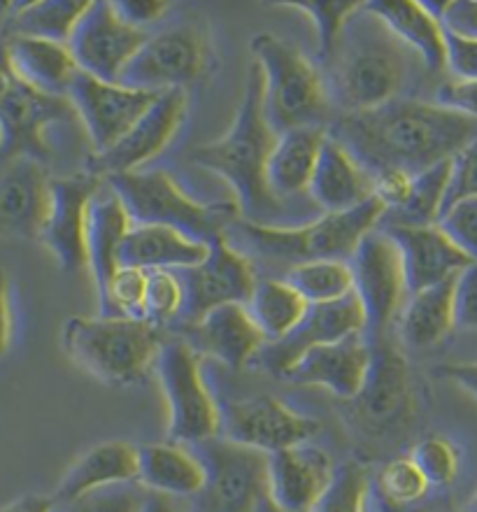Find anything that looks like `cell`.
<instances>
[{"mask_svg":"<svg viewBox=\"0 0 477 512\" xmlns=\"http://www.w3.org/2000/svg\"><path fill=\"white\" fill-rule=\"evenodd\" d=\"M477 133V122L438 103L396 98L382 108L343 115L329 135L373 177L424 173L450 161Z\"/></svg>","mask_w":477,"mask_h":512,"instance_id":"cell-1","label":"cell"},{"mask_svg":"<svg viewBox=\"0 0 477 512\" xmlns=\"http://www.w3.org/2000/svg\"><path fill=\"white\" fill-rule=\"evenodd\" d=\"M275 138L277 133L263 112L261 73L254 63H249L245 94L231 128L222 138L198 145L189 154L191 163H196L198 168L210 170L226 180L236 194L233 203L238 205L242 222L275 226L287 210V203L273 196L266 177Z\"/></svg>","mask_w":477,"mask_h":512,"instance_id":"cell-2","label":"cell"},{"mask_svg":"<svg viewBox=\"0 0 477 512\" xmlns=\"http://www.w3.org/2000/svg\"><path fill=\"white\" fill-rule=\"evenodd\" d=\"M410 52L377 21L361 10L347 21L343 33L326 56L331 61L326 94L345 115L382 108L408 84Z\"/></svg>","mask_w":477,"mask_h":512,"instance_id":"cell-3","label":"cell"},{"mask_svg":"<svg viewBox=\"0 0 477 512\" xmlns=\"http://www.w3.org/2000/svg\"><path fill=\"white\" fill-rule=\"evenodd\" d=\"M382 215V203L373 196L359 208L319 215L301 226H261L238 219L226 236H236L261 259L287 263L289 268L310 261H350L361 240L380 226Z\"/></svg>","mask_w":477,"mask_h":512,"instance_id":"cell-4","label":"cell"},{"mask_svg":"<svg viewBox=\"0 0 477 512\" xmlns=\"http://www.w3.org/2000/svg\"><path fill=\"white\" fill-rule=\"evenodd\" d=\"M63 352L84 373L112 387H131L152 371L161 331L142 319L70 317L61 331Z\"/></svg>","mask_w":477,"mask_h":512,"instance_id":"cell-5","label":"cell"},{"mask_svg":"<svg viewBox=\"0 0 477 512\" xmlns=\"http://www.w3.org/2000/svg\"><path fill=\"white\" fill-rule=\"evenodd\" d=\"M115 189L133 226H163L196 243L210 245L224 238L240 219L233 201H194L166 170H138L105 180Z\"/></svg>","mask_w":477,"mask_h":512,"instance_id":"cell-6","label":"cell"},{"mask_svg":"<svg viewBox=\"0 0 477 512\" xmlns=\"http://www.w3.org/2000/svg\"><path fill=\"white\" fill-rule=\"evenodd\" d=\"M252 63L261 73L263 112L275 133L322 124L329 108L326 82L319 68L294 42L259 33L249 42Z\"/></svg>","mask_w":477,"mask_h":512,"instance_id":"cell-7","label":"cell"},{"mask_svg":"<svg viewBox=\"0 0 477 512\" xmlns=\"http://www.w3.org/2000/svg\"><path fill=\"white\" fill-rule=\"evenodd\" d=\"M154 366L166 398L168 443L194 447L219 436L222 412L205 384L201 354L187 340H168Z\"/></svg>","mask_w":477,"mask_h":512,"instance_id":"cell-8","label":"cell"},{"mask_svg":"<svg viewBox=\"0 0 477 512\" xmlns=\"http://www.w3.org/2000/svg\"><path fill=\"white\" fill-rule=\"evenodd\" d=\"M212 63L215 56L208 26L201 19H189L149 35L124 68L119 84L152 94L170 89L189 91L191 84L208 77Z\"/></svg>","mask_w":477,"mask_h":512,"instance_id":"cell-9","label":"cell"},{"mask_svg":"<svg viewBox=\"0 0 477 512\" xmlns=\"http://www.w3.org/2000/svg\"><path fill=\"white\" fill-rule=\"evenodd\" d=\"M205 468L191 512H256L268 496V454L215 436L194 445Z\"/></svg>","mask_w":477,"mask_h":512,"instance_id":"cell-10","label":"cell"},{"mask_svg":"<svg viewBox=\"0 0 477 512\" xmlns=\"http://www.w3.org/2000/svg\"><path fill=\"white\" fill-rule=\"evenodd\" d=\"M370 361L359 394L352 398L354 424L370 436H389L415 415V380L408 361L387 338L368 343Z\"/></svg>","mask_w":477,"mask_h":512,"instance_id":"cell-11","label":"cell"},{"mask_svg":"<svg viewBox=\"0 0 477 512\" xmlns=\"http://www.w3.org/2000/svg\"><path fill=\"white\" fill-rule=\"evenodd\" d=\"M75 117L66 96H47L35 91L12 75L0 42V131H3V156L17 159L28 156L45 163L52 154L47 131Z\"/></svg>","mask_w":477,"mask_h":512,"instance_id":"cell-12","label":"cell"},{"mask_svg":"<svg viewBox=\"0 0 477 512\" xmlns=\"http://www.w3.org/2000/svg\"><path fill=\"white\" fill-rule=\"evenodd\" d=\"M350 263L354 296L363 310V340L387 338V329L401 312L408 291L396 245L387 233L375 229L361 240Z\"/></svg>","mask_w":477,"mask_h":512,"instance_id":"cell-13","label":"cell"},{"mask_svg":"<svg viewBox=\"0 0 477 512\" xmlns=\"http://www.w3.org/2000/svg\"><path fill=\"white\" fill-rule=\"evenodd\" d=\"M177 277L184 289V305L175 324L182 329H189L219 305H245L256 287L252 259L226 236L208 245V256L198 266L177 270Z\"/></svg>","mask_w":477,"mask_h":512,"instance_id":"cell-14","label":"cell"},{"mask_svg":"<svg viewBox=\"0 0 477 512\" xmlns=\"http://www.w3.org/2000/svg\"><path fill=\"white\" fill-rule=\"evenodd\" d=\"M219 412V436L263 454L312 443L322 429L319 419L303 415L270 394L219 405Z\"/></svg>","mask_w":477,"mask_h":512,"instance_id":"cell-15","label":"cell"},{"mask_svg":"<svg viewBox=\"0 0 477 512\" xmlns=\"http://www.w3.org/2000/svg\"><path fill=\"white\" fill-rule=\"evenodd\" d=\"M189 115V91L170 89L156 96L149 110L135 122L124 138H119L110 149L91 154L87 170L91 175L108 180L115 175L138 173L154 161L170 142L175 140L184 119Z\"/></svg>","mask_w":477,"mask_h":512,"instance_id":"cell-16","label":"cell"},{"mask_svg":"<svg viewBox=\"0 0 477 512\" xmlns=\"http://www.w3.org/2000/svg\"><path fill=\"white\" fill-rule=\"evenodd\" d=\"M147 38V31L119 17L115 5L96 0L84 10L66 45L82 73L103 82H119Z\"/></svg>","mask_w":477,"mask_h":512,"instance_id":"cell-17","label":"cell"},{"mask_svg":"<svg viewBox=\"0 0 477 512\" xmlns=\"http://www.w3.org/2000/svg\"><path fill=\"white\" fill-rule=\"evenodd\" d=\"M152 91L124 87L119 82H103L87 73H77L66 98L75 117L84 124L94 154L110 149L156 101Z\"/></svg>","mask_w":477,"mask_h":512,"instance_id":"cell-18","label":"cell"},{"mask_svg":"<svg viewBox=\"0 0 477 512\" xmlns=\"http://www.w3.org/2000/svg\"><path fill=\"white\" fill-rule=\"evenodd\" d=\"M101 177L82 173L52 177L49 184V212L45 229L38 243H42L66 273H82L87 270V212L91 198L103 187Z\"/></svg>","mask_w":477,"mask_h":512,"instance_id":"cell-19","label":"cell"},{"mask_svg":"<svg viewBox=\"0 0 477 512\" xmlns=\"http://www.w3.org/2000/svg\"><path fill=\"white\" fill-rule=\"evenodd\" d=\"M352 336H363V310L354 291L340 301L310 305L305 317L287 336L263 345L254 364H259L261 371L282 378L312 347L338 343Z\"/></svg>","mask_w":477,"mask_h":512,"instance_id":"cell-20","label":"cell"},{"mask_svg":"<svg viewBox=\"0 0 477 512\" xmlns=\"http://www.w3.org/2000/svg\"><path fill=\"white\" fill-rule=\"evenodd\" d=\"M52 175L45 163L17 156L0 173V238L40 240L49 212Z\"/></svg>","mask_w":477,"mask_h":512,"instance_id":"cell-21","label":"cell"},{"mask_svg":"<svg viewBox=\"0 0 477 512\" xmlns=\"http://www.w3.org/2000/svg\"><path fill=\"white\" fill-rule=\"evenodd\" d=\"M333 475V459L312 443L268 454V499L289 512H312Z\"/></svg>","mask_w":477,"mask_h":512,"instance_id":"cell-22","label":"cell"},{"mask_svg":"<svg viewBox=\"0 0 477 512\" xmlns=\"http://www.w3.org/2000/svg\"><path fill=\"white\" fill-rule=\"evenodd\" d=\"M380 231L396 245L408 296L454 280L471 263L438 226H391Z\"/></svg>","mask_w":477,"mask_h":512,"instance_id":"cell-23","label":"cell"},{"mask_svg":"<svg viewBox=\"0 0 477 512\" xmlns=\"http://www.w3.org/2000/svg\"><path fill=\"white\" fill-rule=\"evenodd\" d=\"M370 361V347L363 336L312 347L282 375V380L301 387H322L340 401L359 394Z\"/></svg>","mask_w":477,"mask_h":512,"instance_id":"cell-24","label":"cell"},{"mask_svg":"<svg viewBox=\"0 0 477 512\" xmlns=\"http://www.w3.org/2000/svg\"><path fill=\"white\" fill-rule=\"evenodd\" d=\"M184 333L187 343L201 357H212L236 371L254 364L256 354L266 345V338L256 329L254 319L242 303L219 305L184 329Z\"/></svg>","mask_w":477,"mask_h":512,"instance_id":"cell-25","label":"cell"},{"mask_svg":"<svg viewBox=\"0 0 477 512\" xmlns=\"http://www.w3.org/2000/svg\"><path fill=\"white\" fill-rule=\"evenodd\" d=\"M308 196L310 203L324 215L354 210L368 198H373V177L354 161V156L338 140L329 135L322 154H319L315 175L310 180Z\"/></svg>","mask_w":477,"mask_h":512,"instance_id":"cell-26","label":"cell"},{"mask_svg":"<svg viewBox=\"0 0 477 512\" xmlns=\"http://www.w3.org/2000/svg\"><path fill=\"white\" fill-rule=\"evenodd\" d=\"M131 217L119 201L115 189L108 182L91 198L87 212V233H84V247H87V268L94 280L96 296L101 301L112 275L117 273V254L124 243L126 233L131 231Z\"/></svg>","mask_w":477,"mask_h":512,"instance_id":"cell-27","label":"cell"},{"mask_svg":"<svg viewBox=\"0 0 477 512\" xmlns=\"http://www.w3.org/2000/svg\"><path fill=\"white\" fill-rule=\"evenodd\" d=\"M3 56L14 77L47 96H66L80 73L68 45L26 35H7Z\"/></svg>","mask_w":477,"mask_h":512,"instance_id":"cell-28","label":"cell"},{"mask_svg":"<svg viewBox=\"0 0 477 512\" xmlns=\"http://www.w3.org/2000/svg\"><path fill=\"white\" fill-rule=\"evenodd\" d=\"M363 12L373 14L384 28L408 49L417 54L431 73L445 70V28L429 7L417 0H370Z\"/></svg>","mask_w":477,"mask_h":512,"instance_id":"cell-29","label":"cell"},{"mask_svg":"<svg viewBox=\"0 0 477 512\" xmlns=\"http://www.w3.org/2000/svg\"><path fill=\"white\" fill-rule=\"evenodd\" d=\"M326 138H329V128L324 124L298 126L291 131L277 133L266 170L273 196L287 203L289 198L308 194Z\"/></svg>","mask_w":477,"mask_h":512,"instance_id":"cell-30","label":"cell"},{"mask_svg":"<svg viewBox=\"0 0 477 512\" xmlns=\"http://www.w3.org/2000/svg\"><path fill=\"white\" fill-rule=\"evenodd\" d=\"M135 478H138V445L126 440H108L89 447L68 466L52 499L73 501L98 489L128 485Z\"/></svg>","mask_w":477,"mask_h":512,"instance_id":"cell-31","label":"cell"},{"mask_svg":"<svg viewBox=\"0 0 477 512\" xmlns=\"http://www.w3.org/2000/svg\"><path fill=\"white\" fill-rule=\"evenodd\" d=\"M149 494L170 499H194L203 489L205 468L187 445L152 443L138 447V478Z\"/></svg>","mask_w":477,"mask_h":512,"instance_id":"cell-32","label":"cell"},{"mask_svg":"<svg viewBox=\"0 0 477 512\" xmlns=\"http://www.w3.org/2000/svg\"><path fill=\"white\" fill-rule=\"evenodd\" d=\"M208 256V245L163 226H131L119 247V268L138 270H187Z\"/></svg>","mask_w":477,"mask_h":512,"instance_id":"cell-33","label":"cell"},{"mask_svg":"<svg viewBox=\"0 0 477 512\" xmlns=\"http://www.w3.org/2000/svg\"><path fill=\"white\" fill-rule=\"evenodd\" d=\"M452 291L454 280H447L405 298L398 312V333L405 347L417 352L433 350L457 329Z\"/></svg>","mask_w":477,"mask_h":512,"instance_id":"cell-34","label":"cell"},{"mask_svg":"<svg viewBox=\"0 0 477 512\" xmlns=\"http://www.w3.org/2000/svg\"><path fill=\"white\" fill-rule=\"evenodd\" d=\"M450 161H443L438 166L424 170V173L412 175L403 201L396 208L384 212L377 229H391V226H436L445 210L447 187H450Z\"/></svg>","mask_w":477,"mask_h":512,"instance_id":"cell-35","label":"cell"},{"mask_svg":"<svg viewBox=\"0 0 477 512\" xmlns=\"http://www.w3.org/2000/svg\"><path fill=\"white\" fill-rule=\"evenodd\" d=\"M245 308L266 343H275L301 322L310 305L284 280H263L256 282Z\"/></svg>","mask_w":477,"mask_h":512,"instance_id":"cell-36","label":"cell"},{"mask_svg":"<svg viewBox=\"0 0 477 512\" xmlns=\"http://www.w3.org/2000/svg\"><path fill=\"white\" fill-rule=\"evenodd\" d=\"M87 7V0L19 3L12 17L7 19V28H10V35H26V38H42L66 45Z\"/></svg>","mask_w":477,"mask_h":512,"instance_id":"cell-37","label":"cell"},{"mask_svg":"<svg viewBox=\"0 0 477 512\" xmlns=\"http://www.w3.org/2000/svg\"><path fill=\"white\" fill-rule=\"evenodd\" d=\"M284 282L308 305L340 301L354 291L347 261H310L284 270Z\"/></svg>","mask_w":477,"mask_h":512,"instance_id":"cell-38","label":"cell"},{"mask_svg":"<svg viewBox=\"0 0 477 512\" xmlns=\"http://www.w3.org/2000/svg\"><path fill=\"white\" fill-rule=\"evenodd\" d=\"M282 5H289L291 10L301 12L310 19L317 33L319 56L326 59L331 49L336 47L345 24L361 10L363 3H359V0H296V3Z\"/></svg>","mask_w":477,"mask_h":512,"instance_id":"cell-39","label":"cell"},{"mask_svg":"<svg viewBox=\"0 0 477 512\" xmlns=\"http://www.w3.org/2000/svg\"><path fill=\"white\" fill-rule=\"evenodd\" d=\"M377 489H380L384 503L389 508L405 510L422 503L429 496V482L410 457H396L377 475Z\"/></svg>","mask_w":477,"mask_h":512,"instance_id":"cell-40","label":"cell"},{"mask_svg":"<svg viewBox=\"0 0 477 512\" xmlns=\"http://www.w3.org/2000/svg\"><path fill=\"white\" fill-rule=\"evenodd\" d=\"M145 289L147 270L138 268H117L108 282V289L98 301V315L101 317H126L142 319L145 310ZM145 322V319H142Z\"/></svg>","mask_w":477,"mask_h":512,"instance_id":"cell-41","label":"cell"},{"mask_svg":"<svg viewBox=\"0 0 477 512\" xmlns=\"http://www.w3.org/2000/svg\"><path fill=\"white\" fill-rule=\"evenodd\" d=\"M408 457L429 482V487H450L461 468L459 447L445 436H426L415 443Z\"/></svg>","mask_w":477,"mask_h":512,"instance_id":"cell-42","label":"cell"},{"mask_svg":"<svg viewBox=\"0 0 477 512\" xmlns=\"http://www.w3.org/2000/svg\"><path fill=\"white\" fill-rule=\"evenodd\" d=\"M370 478L368 471L357 461L336 468L329 489L312 512H366Z\"/></svg>","mask_w":477,"mask_h":512,"instance_id":"cell-43","label":"cell"},{"mask_svg":"<svg viewBox=\"0 0 477 512\" xmlns=\"http://www.w3.org/2000/svg\"><path fill=\"white\" fill-rule=\"evenodd\" d=\"M184 305V289L173 270H149L145 289V310L142 319L161 329L163 324H175Z\"/></svg>","mask_w":477,"mask_h":512,"instance_id":"cell-44","label":"cell"},{"mask_svg":"<svg viewBox=\"0 0 477 512\" xmlns=\"http://www.w3.org/2000/svg\"><path fill=\"white\" fill-rule=\"evenodd\" d=\"M145 499V489L138 482H128L77 496L73 501H54L52 512H140Z\"/></svg>","mask_w":477,"mask_h":512,"instance_id":"cell-45","label":"cell"},{"mask_svg":"<svg viewBox=\"0 0 477 512\" xmlns=\"http://www.w3.org/2000/svg\"><path fill=\"white\" fill-rule=\"evenodd\" d=\"M436 226L468 261L477 263V198L447 205Z\"/></svg>","mask_w":477,"mask_h":512,"instance_id":"cell-46","label":"cell"},{"mask_svg":"<svg viewBox=\"0 0 477 512\" xmlns=\"http://www.w3.org/2000/svg\"><path fill=\"white\" fill-rule=\"evenodd\" d=\"M450 187H447V205L464 201V198H477V133L450 161Z\"/></svg>","mask_w":477,"mask_h":512,"instance_id":"cell-47","label":"cell"},{"mask_svg":"<svg viewBox=\"0 0 477 512\" xmlns=\"http://www.w3.org/2000/svg\"><path fill=\"white\" fill-rule=\"evenodd\" d=\"M454 326L466 331H477V263H468L454 277Z\"/></svg>","mask_w":477,"mask_h":512,"instance_id":"cell-48","label":"cell"},{"mask_svg":"<svg viewBox=\"0 0 477 512\" xmlns=\"http://www.w3.org/2000/svg\"><path fill=\"white\" fill-rule=\"evenodd\" d=\"M445 68L457 82H477V38L445 31Z\"/></svg>","mask_w":477,"mask_h":512,"instance_id":"cell-49","label":"cell"},{"mask_svg":"<svg viewBox=\"0 0 477 512\" xmlns=\"http://www.w3.org/2000/svg\"><path fill=\"white\" fill-rule=\"evenodd\" d=\"M436 103L477 122V82H445L438 89Z\"/></svg>","mask_w":477,"mask_h":512,"instance_id":"cell-50","label":"cell"},{"mask_svg":"<svg viewBox=\"0 0 477 512\" xmlns=\"http://www.w3.org/2000/svg\"><path fill=\"white\" fill-rule=\"evenodd\" d=\"M112 5H115L121 19L140 28V31H147L149 24H156V21L166 17L170 3H161V0H117Z\"/></svg>","mask_w":477,"mask_h":512,"instance_id":"cell-51","label":"cell"},{"mask_svg":"<svg viewBox=\"0 0 477 512\" xmlns=\"http://www.w3.org/2000/svg\"><path fill=\"white\" fill-rule=\"evenodd\" d=\"M440 24L445 31L466 35V38H477V0H454L445 3L440 12Z\"/></svg>","mask_w":477,"mask_h":512,"instance_id":"cell-52","label":"cell"},{"mask_svg":"<svg viewBox=\"0 0 477 512\" xmlns=\"http://www.w3.org/2000/svg\"><path fill=\"white\" fill-rule=\"evenodd\" d=\"M12 338V308H10V280L0 268V357L7 352Z\"/></svg>","mask_w":477,"mask_h":512,"instance_id":"cell-53","label":"cell"},{"mask_svg":"<svg viewBox=\"0 0 477 512\" xmlns=\"http://www.w3.org/2000/svg\"><path fill=\"white\" fill-rule=\"evenodd\" d=\"M440 373L445 375L447 380H452L457 387H461L466 394H471L477 401V364H452L443 366Z\"/></svg>","mask_w":477,"mask_h":512,"instance_id":"cell-54","label":"cell"},{"mask_svg":"<svg viewBox=\"0 0 477 512\" xmlns=\"http://www.w3.org/2000/svg\"><path fill=\"white\" fill-rule=\"evenodd\" d=\"M52 506H54L52 496L26 494L10 501L7 506H0V512H52Z\"/></svg>","mask_w":477,"mask_h":512,"instance_id":"cell-55","label":"cell"},{"mask_svg":"<svg viewBox=\"0 0 477 512\" xmlns=\"http://www.w3.org/2000/svg\"><path fill=\"white\" fill-rule=\"evenodd\" d=\"M140 512H191V510L180 506V499H170V496L147 492L145 506H142Z\"/></svg>","mask_w":477,"mask_h":512,"instance_id":"cell-56","label":"cell"},{"mask_svg":"<svg viewBox=\"0 0 477 512\" xmlns=\"http://www.w3.org/2000/svg\"><path fill=\"white\" fill-rule=\"evenodd\" d=\"M398 512H459L454 506H450V503H417V506L412 508H405V510H398Z\"/></svg>","mask_w":477,"mask_h":512,"instance_id":"cell-57","label":"cell"},{"mask_svg":"<svg viewBox=\"0 0 477 512\" xmlns=\"http://www.w3.org/2000/svg\"><path fill=\"white\" fill-rule=\"evenodd\" d=\"M256 512H289V510H284V508H280V506H275V503L270 501L268 496H266V499L261 501V506L256 508Z\"/></svg>","mask_w":477,"mask_h":512,"instance_id":"cell-58","label":"cell"},{"mask_svg":"<svg viewBox=\"0 0 477 512\" xmlns=\"http://www.w3.org/2000/svg\"><path fill=\"white\" fill-rule=\"evenodd\" d=\"M464 512H477V489H475V494L471 496V499H468Z\"/></svg>","mask_w":477,"mask_h":512,"instance_id":"cell-59","label":"cell"},{"mask_svg":"<svg viewBox=\"0 0 477 512\" xmlns=\"http://www.w3.org/2000/svg\"><path fill=\"white\" fill-rule=\"evenodd\" d=\"M0 152H3V131H0Z\"/></svg>","mask_w":477,"mask_h":512,"instance_id":"cell-60","label":"cell"}]
</instances>
